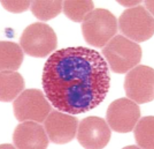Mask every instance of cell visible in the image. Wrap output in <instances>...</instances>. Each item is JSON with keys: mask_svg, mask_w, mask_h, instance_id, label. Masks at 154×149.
<instances>
[{"mask_svg": "<svg viewBox=\"0 0 154 149\" xmlns=\"http://www.w3.org/2000/svg\"><path fill=\"white\" fill-rule=\"evenodd\" d=\"M108 65L99 52L66 47L46 60L42 84L46 97L61 112L79 115L97 108L107 96Z\"/></svg>", "mask_w": 154, "mask_h": 149, "instance_id": "6da1fadb", "label": "cell"}, {"mask_svg": "<svg viewBox=\"0 0 154 149\" xmlns=\"http://www.w3.org/2000/svg\"><path fill=\"white\" fill-rule=\"evenodd\" d=\"M103 54L112 71L124 74L139 64L143 52L137 43L123 35H116L103 46Z\"/></svg>", "mask_w": 154, "mask_h": 149, "instance_id": "7a4b0ae2", "label": "cell"}, {"mask_svg": "<svg viewBox=\"0 0 154 149\" xmlns=\"http://www.w3.org/2000/svg\"><path fill=\"white\" fill-rule=\"evenodd\" d=\"M82 33L86 43L103 47L117 33V20L107 9L96 8L84 18Z\"/></svg>", "mask_w": 154, "mask_h": 149, "instance_id": "3957f363", "label": "cell"}, {"mask_svg": "<svg viewBox=\"0 0 154 149\" xmlns=\"http://www.w3.org/2000/svg\"><path fill=\"white\" fill-rule=\"evenodd\" d=\"M21 47L26 54L35 58L47 57L58 46L54 30L46 23L36 22L28 26L21 35Z\"/></svg>", "mask_w": 154, "mask_h": 149, "instance_id": "277c9868", "label": "cell"}, {"mask_svg": "<svg viewBox=\"0 0 154 149\" xmlns=\"http://www.w3.org/2000/svg\"><path fill=\"white\" fill-rule=\"evenodd\" d=\"M121 33L132 42H145L154 34L153 16L143 6H136L124 11L119 19Z\"/></svg>", "mask_w": 154, "mask_h": 149, "instance_id": "5b68a950", "label": "cell"}, {"mask_svg": "<svg viewBox=\"0 0 154 149\" xmlns=\"http://www.w3.org/2000/svg\"><path fill=\"white\" fill-rule=\"evenodd\" d=\"M14 115L19 121H44L51 112V104L38 89L23 90L13 103Z\"/></svg>", "mask_w": 154, "mask_h": 149, "instance_id": "8992f818", "label": "cell"}, {"mask_svg": "<svg viewBox=\"0 0 154 149\" xmlns=\"http://www.w3.org/2000/svg\"><path fill=\"white\" fill-rule=\"evenodd\" d=\"M154 71L148 66H136L128 72L124 90L129 99L137 104L152 102L154 98Z\"/></svg>", "mask_w": 154, "mask_h": 149, "instance_id": "52a82bcc", "label": "cell"}, {"mask_svg": "<svg viewBox=\"0 0 154 149\" xmlns=\"http://www.w3.org/2000/svg\"><path fill=\"white\" fill-rule=\"evenodd\" d=\"M140 118L138 104L129 98H119L109 104L106 121L113 131L117 133H129Z\"/></svg>", "mask_w": 154, "mask_h": 149, "instance_id": "ba28073f", "label": "cell"}, {"mask_svg": "<svg viewBox=\"0 0 154 149\" xmlns=\"http://www.w3.org/2000/svg\"><path fill=\"white\" fill-rule=\"evenodd\" d=\"M77 140L84 148L101 149L110 140V127L103 118L86 117L78 124Z\"/></svg>", "mask_w": 154, "mask_h": 149, "instance_id": "9c48e42d", "label": "cell"}, {"mask_svg": "<svg viewBox=\"0 0 154 149\" xmlns=\"http://www.w3.org/2000/svg\"><path fill=\"white\" fill-rule=\"evenodd\" d=\"M77 119L69 113L52 111L44 120V128L53 143L63 144L70 142L77 133Z\"/></svg>", "mask_w": 154, "mask_h": 149, "instance_id": "30bf717a", "label": "cell"}, {"mask_svg": "<svg viewBox=\"0 0 154 149\" xmlns=\"http://www.w3.org/2000/svg\"><path fill=\"white\" fill-rule=\"evenodd\" d=\"M48 140L45 128L33 120L21 123L13 133V142L19 149H45Z\"/></svg>", "mask_w": 154, "mask_h": 149, "instance_id": "8fae6325", "label": "cell"}, {"mask_svg": "<svg viewBox=\"0 0 154 149\" xmlns=\"http://www.w3.org/2000/svg\"><path fill=\"white\" fill-rule=\"evenodd\" d=\"M1 102H11L19 96L24 89V79L15 71H1Z\"/></svg>", "mask_w": 154, "mask_h": 149, "instance_id": "7c38bea8", "label": "cell"}, {"mask_svg": "<svg viewBox=\"0 0 154 149\" xmlns=\"http://www.w3.org/2000/svg\"><path fill=\"white\" fill-rule=\"evenodd\" d=\"M1 50V61L0 67L1 71H16L23 61V52L22 47H20L14 42H1L0 43Z\"/></svg>", "mask_w": 154, "mask_h": 149, "instance_id": "4fadbf2b", "label": "cell"}, {"mask_svg": "<svg viewBox=\"0 0 154 149\" xmlns=\"http://www.w3.org/2000/svg\"><path fill=\"white\" fill-rule=\"evenodd\" d=\"M154 118L147 116L139 119L134 127L135 139L137 144L145 149H153L154 147Z\"/></svg>", "mask_w": 154, "mask_h": 149, "instance_id": "5bb4252c", "label": "cell"}, {"mask_svg": "<svg viewBox=\"0 0 154 149\" xmlns=\"http://www.w3.org/2000/svg\"><path fill=\"white\" fill-rule=\"evenodd\" d=\"M94 9V4L91 0L86 1H74L67 0L63 1L62 12L64 15L74 22H83L84 18Z\"/></svg>", "mask_w": 154, "mask_h": 149, "instance_id": "9a60e30c", "label": "cell"}, {"mask_svg": "<svg viewBox=\"0 0 154 149\" xmlns=\"http://www.w3.org/2000/svg\"><path fill=\"white\" fill-rule=\"evenodd\" d=\"M63 2L60 0H53V1H42L36 0L31 2V12L32 14L42 21H47L62 12Z\"/></svg>", "mask_w": 154, "mask_h": 149, "instance_id": "2e32d148", "label": "cell"}, {"mask_svg": "<svg viewBox=\"0 0 154 149\" xmlns=\"http://www.w3.org/2000/svg\"><path fill=\"white\" fill-rule=\"evenodd\" d=\"M1 6L6 8L11 13H22L26 12L29 7L31 6V2L29 0L24 1H11V0H2Z\"/></svg>", "mask_w": 154, "mask_h": 149, "instance_id": "e0dca14e", "label": "cell"}, {"mask_svg": "<svg viewBox=\"0 0 154 149\" xmlns=\"http://www.w3.org/2000/svg\"><path fill=\"white\" fill-rule=\"evenodd\" d=\"M117 2L120 4V5H122V6H125V7H136V6H139V4H140V1L139 0H135V1H122V0H117Z\"/></svg>", "mask_w": 154, "mask_h": 149, "instance_id": "ac0fdd59", "label": "cell"}, {"mask_svg": "<svg viewBox=\"0 0 154 149\" xmlns=\"http://www.w3.org/2000/svg\"><path fill=\"white\" fill-rule=\"evenodd\" d=\"M145 6L149 9V12H148V13L153 16V1H146V2H145Z\"/></svg>", "mask_w": 154, "mask_h": 149, "instance_id": "d6986e66", "label": "cell"}, {"mask_svg": "<svg viewBox=\"0 0 154 149\" xmlns=\"http://www.w3.org/2000/svg\"><path fill=\"white\" fill-rule=\"evenodd\" d=\"M14 147H15V144H1V148L2 149H5V148H12L14 149Z\"/></svg>", "mask_w": 154, "mask_h": 149, "instance_id": "ffe728a7", "label": "cell"}]
</instances>
